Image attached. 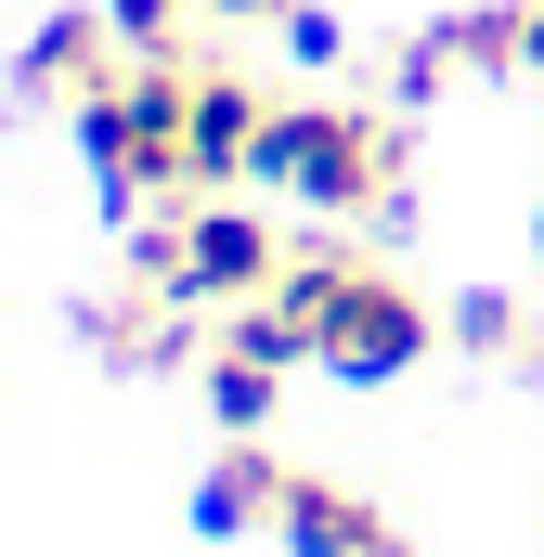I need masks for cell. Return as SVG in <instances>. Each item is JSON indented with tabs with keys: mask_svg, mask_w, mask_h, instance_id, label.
<instances>
[{
	"mask_svg": "<svg viewBox=\"0 0 544 557\" xmlns=\"http://www.w3.org/2000/svg\"><path fill=\"white\" fill-rule=\"evenodd\" d=\"M454 337H467V350H519V298H493V285H480V298L454 311Z\"/></svg>",
	"mask_w": 544,
	"mask_h": 557,
	"instance_id": "9c48e42d",
	"label": "cell"
},
{
	"mask_svg": "<svg viewBox=\"0 0 544 557\" xmlns=\"http://www.w3.org/2000/svg\"><path fill=\"white\" fill-rule=\"evenodd\" d=\"M260 131H272V91H260V78L195 65V117H182V143H195V195L247 182V169H260Z\"/></svg>",
	"mask_w": 544,
	"mask_h": 557,
	"instance_id": "3957f363",
	"label": "cell"
},
{
	"mask_svg": "<svg viewBox=\"0 0 544 557\" xmlns=\"http://www.w3.org/2000/svg\"><path fill=\"white\" fill-rule=\"evenodd\" d=\"M272 389H285V363L221 350V363H208V416H221V441H260V428H272Z\"/></svg>",
	"mask_w": 544,
	"mask_h": 557,
	"instance_id": "52a82bcc",
	"label": "cell"
},
{
	"mask_svg": "<svg viewBox=\"0 0 544 557\" xmlns=\"http://www.w3.org/2000/svg\"><path fill=\"white\" fill-rule=\"evenodd\" d=\"M118 65H131L118 13H39V26H26V52H13V78H26V91H65V104H91Z\"/></svg>",
	"mask_w": 544,
	"mask_h": 557,
	"instance_id": "277c9868",
	"label": "cell"
},
{
	"mask_svg": "<svg viewBox=\"0 0 544 557\" xmlns=\"http://www.w3.org/2000/svg\"><path fill=\"white\" fill-rule=\"evenodd\" d=\"M247 182H272L285 208H376L403 182V131L376 104H272Z\"/></svg>",
	"mask_w": 544,
	"mask_h": 557,
	"instance_id": "6da1fadb",
	"label": "cell"
},
{
	"mask_svg": "<svg viewBox=\"0 0 544 557\" xmlns=\"http://www.w3.org/2000/svg\"><path fill=\"white\" fill-rule=\"evenodd\" d=\"M272 506H285V467H272V441H234L208 480H195V532L221 545V532H272Z\"/></svg>",
	"mask_w": 544,
	"mask_h": 557,
	"instance_id": "8992f818",
	"label": "cell"
},
{
	"mask_svg": "<svg viewBox=\"0 0 544 557\" xmlns=\"http://www.w3.org/2000/svg\"><path fill=\"white\" fill-rule=\"evenodd\" d=\"M131 260L156 298H182V311H247L272 273H285V234H272L260 208H208V195H182L169 221H143Z\"/></svg>",
	"mask_w": 544,
	"mask_h": 557,
	"instance_id": "7a4b0ae2",
	"label": "cell"
},
{
	"mask_svg": "<svg viewBox=\"0 0 544 557\" xmlns=\"http://www.w3.org/2000/svg\"><path fill=\"white\" fill-rule=\"evenodd\" d=\"M285 52H298V65H337V13H298V0H285Z\"/></svg>",
	"mask_w": 544,
	"mask_h": 557,
	"instance_id": "30bf717a",
	"label": "cell"
},
{
	"mask_svg": "<svg viewBox=\"0 0 544 557\" xmlns=\"http://www.w3.org/2000/svg\"><path fill=\"white\" fill-rule=\"evenodd\" d=\"M519 78H544V0H519Z\"/></svg>",
	"mask_w": 544,
	"mask_h": 557,
	"instance_id": "8fae6325",
	"label": "cell"
},
{
	"mask_svg": "<svg viewBox=\"0 0 544 557\" xmlns=\"http://www.w3.org/2000/svg\"><path fill=\"white\" fill-rule=\"evenodd\" d=\"M104 13H118L131 52H182V26H195V0H104Z\"/></svg>",
	"mask_w": 544,
	"mask_h": 557,
	"instance_id": "ba28073f",
	"label": "cell"
},
{
	"mask_svg": "<svg viewBox=\"0 0 544 557\" xmlns=\"http://www.w3.org/2000/svg\"><path fill=\"white\" fill-rule=\"evenodd\" d=\"M272 532H285V557H403V532H390L363 493H337V480H298V467H285V506H272Z\"/></svg>",
	"mask_w": 544,
	"mask_h": 557,
	"instance_id": "5b68a950",
	"label": "cell"
}]
</instances>
